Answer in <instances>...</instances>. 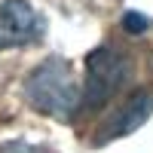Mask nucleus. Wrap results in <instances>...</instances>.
Wrapping results in <instances>:
<instances>
[{"label":"nucleus","instance_id":"f257e3e1","mask_svg":"<svg viewBox=\"0 0 153 153\" xmlns=\"http://www.w3.org/2000/svg\"><path fill=\"white\" fill-rule=\"evenodd\" d=\"M80 92L83 89L76 86L65 58H46L25 80V101L55 120H74L80 113Z\"/></svg>","mask_w":153,"mask_h":153},{"label":"nucleus","instance_id":"f03ea898","mask_svg":"<svg viewBox=\"0 0 153 153\" xmlns=\"http://www.w3.org/2000/svg\"><path fill=\"white\" fill-rule=\"evenodd\" d=\"M132 61L117 46H98L86 55V86L80 92V113H95L110 104L113 95L129 83Z\"/></svg>","mask_w":153,"mask_h":153},{"label":"nucleus","instance_id":"7ed1b4c3","mask_svg":"<svg viewBox=\"0 0 153 153\" xmlns=\"http://www.w3.org/2000/svg\"><path fill=\"white\" fill-rule=\"evenodd\" d=\"M43 34H46V19L28 0H3L0 3V49L37 43Z\"/></svg>","mask_w":153,"mask_h":153},{"label":"nucleus","instance_id":"20e7f679","mask_svg":"<svg viewBox=\"0 0 153 153\" xmlns=\"http://www.w3.org/2000/svg\"><path fill=\"white\" fill-rule=\"evenodd\" d=\"M150 113H153V92H135V95H129L120 107H113V113H107V117L98 123L92 144L101 147V144L117 141V138H123V135H132L138 126L147 123Z\"/></svg>","mask_w":153,"mask_h":153},{"label":"nucleus","instance_id":"39448f33","mask_svg":"<svg viewBox=\"0 0 153 153\" xmlns=\"http://www.w3.org/2000/svg\"><path fill=\"white\" fill-rule=\"evenodd\" d=\"M123 25H126L129 34H141V31H147V16H144V12H126Z\"/></svg>","mask_w":153,"mask_h":153},{"label":"nucleus","instance_id":"423d86ee","mask_svg":"<svg viewBox=\"0 0 153 153\" xmlns=\"http://www.w3.org/2000/svg\"><path fill=\"white\" fill-rule=\"evenodd\" d=\"M0 153H40V150L28 141H6V144H0Z\"/></svg>","mask_w":153,"mask_h":153}]
</instances>
